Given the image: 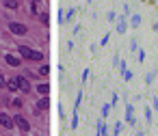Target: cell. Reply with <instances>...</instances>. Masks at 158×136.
I'll return each mask as SVG.
<instances>
[{"label": "cell", "mask_w": 158, "mask_h": 136, "mask_svg": "<svg viewBox=\"0 0 158 136\" xmlns=\"http://www.w3.org/2000/svg\"><path fill=\"white\" fill-rule=\"evenodd\" d=\"M5 84H7V82H5V76L0 74V89H5Z\"/></svg>", "instance_id": "4fadbf2b"}, {"label": "cell", "mask_w": 158, "mask_h": 136, "mask_svg": "<svg viewBox=\"0 0 158 136\" xmlns=\"http://www.w3.org/2000/svg\"><path fill=\"white\" fill-rule=\"evenodd\" d=\"M20 54L28 58V54H31V48H26V46H22V48H20Z\"/></svg>", "instance_id": "30bf717a"}, {"label": "cell", "mask_w": 158, "mask_h": 136, "mask_svg": "<svg viewBox=\"0 0 158 136\" xmlns=\"http://www.w3.org/2000/svg\"><path fill=\"white\" fill-rule=\"evenodd\" d=\"M5 61H7L9 65H13V67H20V61H18L15 56H11V54H7V56H5Z\"/></svg>", "instance_id": "5b68a950"}, {"label": "cell", "mask_w": 158, "mask_h": 136, "mask_svg": "<svg viewBox=\"0 0 158 136\" xmlns=\"http://www.w3.org/2000/svg\"><path fill=\"white\" fill-rule=\"evenodd\" d=\"M48 91H50V86H48V84H37V93H44V95H46Z\"/></svg>", "instance_id": "9c48e42d"}, {"label": "cell", "mask_w": 158, "mask_h": 136, "mask_svg": "<svg viewBox=\"0 0 158 136\" xmlns=\"http://www.w3.org/2000/svg\"><path fill=\"white\" fill-rule=\"evenodd\" d=\"M7 86H9V91H18V82H15V78H13V80H9V84H7Z\"/></svg>", "instance_id": "8fae6325"}, {"label": "cell", "mask_w": 158, "mask_h": 136, "mask_svg": "<svg viewBox=\"0 0 158 136\" xmlns=\"http://www.w3.org/2000/svg\"><path fill=\"white\" fill-rule=\"evenodd\" d=\"M5 7H9V9H18L20 2H18V0H5Z\"/></svg>", "instance_id": "52a82bcc"}, {"label": "cell", "mask_w": 158, "mask_h": 136, "mask_svg": "<svg viewBox=\"0 0 158 136\" xmlns=\"http://www.w3.org/2000/svg\"><path fill=\"white\" fill-rule=\"evenodd\" d=\"M28 58H31V61H41V58H44V54H41V52H35V50H31Z\"/></svg>", "instance_id": "8992f818"}, {"label": "cell", "mask_w": 158, "mask_h": 136, "mask_svg": "<svg viewBox=\"0 0 158 136\" xmlns=\"http://www.w3.org/2000/svg\"><path fill=\"white\" fill-rule=\"evenodd\" d=\"M9 30H11L13 35H26V33H28L26 26H24V24H18V22H11V24H9Z\"/></svg>", "instance_id": "6da1fadb"}, {"label": "cell", "mask_w": 158, "mask_h": 136, "mask_svg": "<svg viewBox=\"0 0 158 136\" xmlns=\"http://www.w3.org/2000/svg\"><path fill=\"white\" fill-rule=\"evenodd\" d=\"M48 106H50V99H48V97H44V99H41V102L37 104V110H39V108L44 110V108H48Z\"/></svg>", "instance_id": "ba28073f"}, {"label": "cell", "mask_w": 158, "mask_h": 136, "mask_svg": "<svg viewBox=\"0 0 158 136\" xmlns=\"http://www.w3.org/2000/svg\"><path fill=\"white\" fill-rule=\"evenodd\" d=\"M11 106H15V108H20V106H22V99H13V102H11Z\"/></svg>", "instance_id": "7c38bea8"}, {"label": "cell", "mask_w": 158, "mask_h": 136, "mask_svg": "<svg viewBox=\"0 0 158 136\" xmlns=\"http://www.w3.org/2000/svg\"><path fill=\"white\" fill-rule=\"evenodd\" d=\"M33 2H37V0H33Z\"/></svg>", "instance_id": "5bb4252c"}, {"label": "cell", "mask_w": 158, "mask_h": 136, "mask_svg": "<svg viewBox=\"0 0 158 136\" xmlns=\"http://www.w3.org/2000/svg\"><path fill=\"white\" fill-rule=\"evenodd\" d=\"M15 82H18V89H20L22 93H26V91L31 89V86H28V80H26V78H22V76H18V78H15Z\"/></svg>", "instance_id": "3957f363"}, {"label": "cell", "mask_w": 158, "mask_h": 136, "mask_svg": "<svg viewBox=\"0 0 158 136\" xmlns=\"http://www.w3.org/2000/svg\"><path fill=\"white\" fill-rule=\"evenodd\" d=\"M0 125H2V127H13V121H11V117L9 114H5V112H0Z\"/></svg>", "instance_id": "277c9868"}, {"label": "cell", "mask_w": 158, "mask_h": 136, "mask_svg": "<svg viewBox=\"0 0 158 136\" xmlns=\"http://www.w3.org/2000/svg\"><path fill=\"white\" fill-rule=\"evenodd\" d=\"M13 121H15V125H18L20 130H24V132H28V130H31V125H28V121H26V119H24L22 114H18V117H15Z\"/></svg>", "instance_id": "7a4b0ae2"}]
</instances>
